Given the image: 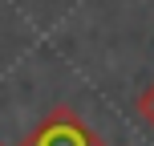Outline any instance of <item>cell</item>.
<instances>
[{
    "instance_id": "6da1fadb",
    "label": "cell",
    "mask_w": 154,
    "mask_h": 146,
    "mask_svg": "<svg viewBox=\"0 0 154 146\" xmlns=\"http://www.w3.org/2000/svg\"><path fill=\"white\" fill-rule=\"evenodd\" d=\"M20 146H106L73 110H53Z\"/></svg>"
},
{
    "instance_id": "7a4b0ae2",
    "label": "cell",
    "mask_w": 154,
    "mask_h": 146,
    "mask_svg": "<svg viewBox=\"0 0 154 146\" xmlns=\"http://www.w3.org/2000/svg\"><path fill=\"white\" fill-rule=\"evenodd\" d=\"M134 114H138L142 126H150V130H154V81L138 89V98H134Z\"/></svg>"
}]
</instances>
